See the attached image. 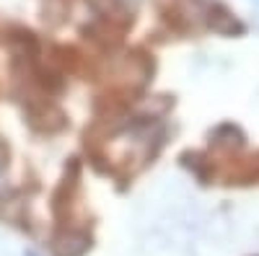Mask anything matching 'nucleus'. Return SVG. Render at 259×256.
<instances>
[{
    "instance_id": "nucleus-1",
    "label": "nucleus",
    "mask_w": 259,
    "mask_h": 256,
    "mask_svg": "<svg viewBox=\"0 0 259 256\" xmlns=\"http://www.w3.org/2000/svg\"><path fill=\"white\" fill-rule=\"evenodd\" d=\"M89 236H80V233H68L60 243H57V256H80L89 248Z\"/></svg>"
}]
</instances>
